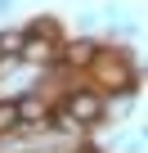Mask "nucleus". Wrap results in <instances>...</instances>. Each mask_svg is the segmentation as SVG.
Segmentation results:
<instances>
[{
  "label": "nucleus",
  "instance_id": "8",
  "mask_svg": "<svg viewBox=\"0 0 148 153\" xmlns=\"http://www.w3.org/2000/svg\"><path fill=\"white\" fill-rule=\"evenodd\" d=\"M5 9H9V0H0V14H5Z\"/></svg>",
  "mask_w": 148,
  "mask_h": 153
},
{
  "label": "nucleus",
  "instance_id": "1",
  "mask_svg": "<svg viewBox=\"0 0 148 153\" xmlns=\"http://www.w3.org/2000/svg\"><path fill=\"white\" fill-rule=\"evenodd\" d=\"M90 72H94V81H103L108 90H130L135 86V76H130V63H121V54H112V50H99L94 59H90Z\"/></svg>",
  "mask_w": 148,
  "mask_h": 153
},
{
  "label": "nucleus",
  "instance_id": "4",
  "mask_svg": "<svg viewBox=\"0 0 148 153\" xmlns=\"http://www.w3.org/2000/svg\"><path fill=\"white\" fill-rule=\"evenodd\" d=\"M49 54H54V36H23V45H18V59L23 63H49Z\"/></svg>",
  "mask_w": 148,
  "mask_h": 153
},
{
  "label": "nucleus",
  "instance_id": "3",
  "mask_svg": "<svg viewBox=\"0 0 148 153\" xmlns=\"http://www.w3.org/2000/svg\"><path fill=\"white\" fill-rule=\"evenodd\" d=\"M14 113H18V126H27V131H32L40 117H49V104L32 90V95H18V99H14Z\"/></svg>",
  "mask_w": 148,
  "mask_h": 153
},
{
  "label": "nucleus",
  "instance_id": "5",
  "mask_svg": "<svg viewBox=\"0 0 148 153\" xmlns=\"http://www.w3.org/2000/svg\"><path fill=\"white\" fill-rule=\"evenodd\" d=\"M94 54H99L94 41H67V45H63V63H67V68H90Z\"/></svg>",
  "mask_w": 148,
  "mask_h": 153
},
{
  "label": "nucleus",
  "instance_id": "6",
  "mask_svg": "<svg viewBox=\"0 0 148 153\" xmlns=\"http://www.w3.org/2000/svg\"><path fill=\"white\" fill-rule=\"evenodd\" d=\"M18 126V113H14V99H0V135Z\"/></svg>",
  "mask_w": 148,
  "mask_h": 153
},
{
  "label": "nucleus",
  "instance_id": "2",
  "mask_svg": "<svg viewBox=\"0 0 148 153\" xmlns=\"http://www.w3.org/2000/svg\"><path fill=\"white\" fill-rule=\"evenodd\" d=\"M63 113L85 131V126H94V122L103 117V99H99L94 90H72V95H67V104H63Z\"/></svg>",
  "mask_w": 148,
  "mask_h": 153
},
{
  "label": "nucleus",
  "instance_id": "7",
  "mask_svg": "<svg viewBox=\"0 0 148 153\" xmlns=\"http://www.w3.org/2000/svg\"><path fill=\"white\" fill-rule=\"evenodd\" d=\"M54 126H58L63 135H77V131H81V126H77V122H72L67 113H54Z\"/></svg>",
  "mask_w": 148,
  "mask_h": 153
}]
</instances>
